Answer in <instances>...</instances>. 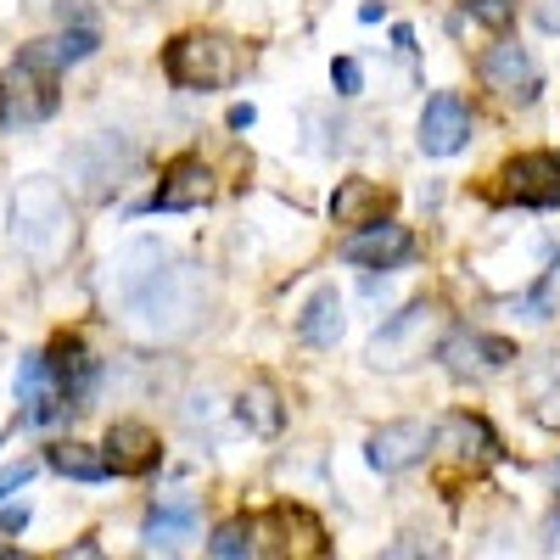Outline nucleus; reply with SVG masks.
<instances>
[{"instance_id":"nucleus-1","label":"nucleus","mask_w":560,"mask_h":560,"mask_svg":"<svg viewBox=\"0 0 560 560\" xmlns=\"http://www.w3.org/2000/svg\"><path fill=\"white\" fill-rule=\"evenodd\" d=\"M118 303L140 331L179 337V331H191V319L202 308V275L158 242H135L118 258Z\"/></svg>"},{"instance_id":"nucleus-2","label":"nucleus","mask_w":560,"mask_h":560,"mask_svg":"<svg viewBox=\"0 0 560 560\" xmlns=\"http://www.w3.org/2000/svg\"><path fill=\"white\" fill-rule=\"evenodd\" d=\"M12 242L34 264H57L73 247V208L57 179H23L12 191Z\"/></svg>"},{"instance_id":"nucleus-3","label":"nucleus","mask_w":560,"mask_h":560,"mask_svg":"<svg viewBox=\"0 0 560 560\" xmlns=\"http://www.w3.org/2000/svg\"><path fill=\"white\" fill-rule=\"evenodd\" d=\"M242 62H247L242 45L224 34H179L163 57V68L179 90H224L242 79Z\"/></svg>"},{"instance_id":"nucleus-4","label":"nucleus","mask_w":560,"mask_h":560,"mask_svg":"<svg viewBox=\"0 0 560 560\" xmlns=\"http://www.w3.org/2000/svg\"><path fill=\"white\" fill-rule=\"evenodd\" d=\"M493 197L516 202V208H560V158L555 152L510 158L499 168V179H493Z\"/></svg>"},{"instance_id":"nucleus-5","label":"nucleus","mask_w":560,"mask_h":560,"mask_svg":"<svg viewBox=\"0 0 560 560\" xmlns=\"http://www.w3.org/2000/svg\"><path fill=\"white\" fill-rule=\"evenodd\" d=\"M438 331V308L432 303H409L404 314H393L382 325V337L370 342V364L376 370H404L427 353V337Z\"/></svg>"},{"instance_id":"nucleus-6","label":"nucleus","mask_w":560,"mask_h":560,"mask_svg":"<svg viewBox=\"0 0 560 560\" xmlns=\"http://www.w3.org/2000/svg\"><path fill=\"white\" fill-rule=\"evenodd\" d=\"M57 113V84L51 73H39L28 62H18L0 84V129H23V124H39Z\"/></svg>"},{"instance_id":"nucleus-7","label":"nucleus","mask_w":560,"mask_h":560,"mask_svg":"<svg viewBox=\"0 0 560 560\" xmlns=\"http://www.w3.org/2000/svg\"><path fill=\"white\" fill-rule=\"evenodd\" d=\"M420 152L427 158H454L465 140H471V107H465L454 90H438V96L427 102V113H420Z\"/></svg>"},{"instance_id":"nucleus-8","label":"nucleus","mask_w":560,"mask_h":560,"mask_svg":"<svg viewBox=\"0 0 560 560\" xmlns=\"http://www.w3.org/2000/svg\"><path fill=\"white\" fill-rule=\"evenodd\" d=\"M18 398H23V415L34 420V427H57V420L73 409L45 353H28V359L18 364Z\"/></svg>"},{"instance_id":"nucleus-9","label":"nucleus","mask_w":560,"mask_h":560,"mask_svg":"<svg viewBox=\"0 0 560 560\" xmlns=\"http://www.w3.org/2000/svg\"><path fill=\"white\" fill-rule=\"evenodd\" d=\"M443 359L454 376H471V382H488L499 376V370L516 364V348H510L504 337H488V331H454L443 342Z\"/></svg>"},{"instance_id":"nucleus-10","label":"nucleus","mask_w":560,"mask_h":560,"mask_svg":"<svg viewBox=\"0 0 560 560\" xmlns=\"http://www.w3.org/2000/svg\"><path fill=\"white\" fill-rule=\"evenodd\" d=\"M342 258L359 264V269H398V264L415 258V236H409V224H382L376 219V224H359V236H348Z\"/></svg>"},{"instance_id":"nucleus-11","label":"nucleus","mask_w":560,"mask_h":560,"mask_svg":"<svg viewBox=\"0 0 560 560\" xmlns=\"http://www.w3.org/2000/svg\"><path fill=\"white\" fill-rule=\"evenodd\" d=\"M482 84L499 90L504 102H522L527 107L538 96V68H533V57L522 51V45L504 39V45H493V51L482 57Z\"/></svg>"},{"instance_id":"nucleus-12","label":"nucleus","mask_w":560,"mask_h":560,"mask_svg":"<svg viewBox=\"0 0 560 560\" xmlns=\"http://www.w3.org/2000/svg\"><path fill=\"white\" fill-rule=\"evenodd\" d=\"M102 454L113 465V477H140V471H152V465H158L163 443H158V432L147 427V420H113Z\"/></svg>"},{"instance_id":"nucleus-13","label":"nucleus","mask_w":560,"mask_h":560,"mask_svg":"<svg viewBox=\"0 0 560 560\" xmlns=\"http://www.w3.org/2000/svg\"><path fill=\"white\" fill-rule=\"evenodd\" d=\"M202 202H213V174H208V163H202V158L168 163L163 185L152 191V208H158V213H185V208H202Z\"/></svg>"},{"instance_id":"nucleus-14","label":"nucleus","mask_w":560,"mask_h":560,"mask_svg":"<svg viewBox=\"0 0 560 560\" xmlns=\"http://www.w3.org/2000/svg\"><path fill=\"white\" fill-rule=\"evenodd\" d=\"M427 448H432V432L420 427V420H393V427H382L376 438H370V465L398 477L415 459H427Z\"/></svg>"},{"instance_id":"nucleus-15","label":"nucleus","mask_w":560,"mask_h":560,"mask_svg":"<svg viewBox=\"0 0 560 560\" xmlns=\"http://www.w3.org/2000/svg\"><path fill=\"white\" fill-rule=\"evenodd\" d=\"M84 57H96V28H68V34H51V39H39L28 45V51L18 62L39 68V73H57V68H73Z\"/></svg>"},{"instance_id":"nucleus-16","label":"nucleus","mask_w":560,"mask_h":560,"mask_svg":"<svg viewBox=\"0 0 560 560\" xmlns=\"http://www.w3.org/2000/svg\"><path fill=\"white\" fill-rule=\"evenodd\" d=\"M298 337H303L308 348H337V342H342V298H337V287H319V292L303 303Z\"/></svg>"},{"instance_id":"nucleus-17","label":"nucleus","mask_w":560,"mask_h":560,"mask_svg":"<svg viewBox=\"0 0 560 560\" xmlns=\"http://www.w3.org/2000/svg\"><path fill=\"white\" fill-rule=\"evenodd\" d=\"M382 213H387V191H382L376 179L353 174V179L337 185V197H331V219L337 224H376Z\"/></svg>"},{"instance_id":"nucleus-18","label":"nucleus","mask_w":560,"mask_h":560,"mask_svg":"<svg viewBox=\"0 0 560 560\" xmlns=\"http://www.w3.org/2000/svg\"><path fill=\"white\" fill-rule=\"evenodd\" d=\"M197 533V510L191 504H158L152 516H147V533H140V549L147 555H168V549H179L185 538Z\"/></svg>"},{"instance_id":"nucleus-19","label":"nucleus","mask_w":560,"mask_h":560,"mask_svg":"<svg viewBox=\"0 0 560 560\" xmlns=\"http://www.w3.org/2000/svg\"><path fill=\"white\" fill-rule=\"evenodd\" d=\"M438 443L454 454V459H493V432H488V420H477V415H448L443 420V432H438Z\"/></svg>"},{"instance_id":"nucleus-20","label":"nucleus","mask_w":560,"mask_h":560,"mask_svg":"<svg viewBox=\"0 0 560 560\" xmlns=\"http://www.w3.org/2000/svg\"><path fill=\"white\" fill-rule=\"evenodd\" d=\"M51 471H62V477H73V482H102V477H113V465H107L102 448L62 443V448H51Z\"/></svg>"},{"instance_id":"nucleus-21","label":"nucleus","mask_w":560,"mask_h":560,"mask_svg":"<svg viewBox=\"0 0 560 560\" xmlns=\"http://www.w3.org/2000/svg\"><path fill=\"white\" fill-rule=\"evenodd\" d=\"M236 415L247 420V427L258 432V438H275L280 432V420H287V409H280V398H275V387H247L242 393V404H236Z\"/></svg>"},{"instance_id":"nucleus-22","label":"nucleus","mask_w":560,"mask_h":560,"mask_svg":"<svg viewBox=\"0 0 560 560\" xmlns=\"http://www.w3.org/2000/svg\"><path fill=\"white\" fill-rule=\"evenodd\" d=\"M208 555H213V560H242V555H258V522H224V527L208 538Z\"/></svg>"},{"instance_id":"nucleus-23","label":"nucleus","mask_w":560,"mask_h":560,"mask_svg":"<svg viewBox=\"0 0 560 560\" xmlns=\"http://www.w3.org/2000/svg\"><path fill=\"white\" fill-rule=\"evenodd\" d=\"M465 18L482 28H510L516 23V0H465Z\"/></svg>"},{"instance_id":"nucleus-24","label":"nucleus","mask_w":560,"mask_h":560,"mask_svg":"<svg viewBox=\"0 0 560 560\" xmlns=\"http://www.w3.org/2000/svg\"><path fill=\"white\" fill-rule=\"evenodd\" d=\"M331 84H337V96H359V84H364L359 62H353V57H337V62H331Z\"/></svg>"},{"instance_id":"nucleus-25","label":"nucleus","mask_w":560,"mask_h":560,"mask_svg":"<svg viewBox=\"0 0 560 560\" xmlns=\"http://www.w3.org/2000/svg\"><path fill=\"white\" fill-rule=\"evenodd\" d=\"M28 477H34V465H28V459H23V465H7V471H0V499L18 493V488H28Z\"/></svg>"},{"instance_id":"nucleus-26","label":"nucleus","mask_w":560,"mask_h":560,"mask_svg":"<svg viewBox=\"0 0 560 560\" xmlns=\"http://www.w3.org/2000/svg\"><path fill=\"white\" fill-rule=\"evenodd\" d=\"M533 23H538L544 34H560V0H538V7H533Z\"/></svg>"},{"instance_id":"nucleus-27","label":"nucleus","mask_w":560,"mask_h":560,"mask_svg":"<svg viewBox=\"0 0 560 560\" xmlns=\"http://www.w3.org/2000/svg\"><path fill=\"white\" fill-rule=\"evenodd\" d=\"M28 527V504H12V510H0V533H23Z\"/></svg>"},{"instance_id":"nucleus-28","label":"nucleus","mask_w":560,"mask_h":560,"mask_svg":"<svg viewBox=\"0 0 560 560\" xmlns=\"http://www.w3.org/2000/svg\"><path fill=\"white\" fill-rule=\"evenodd\" d=\"M555 533H560V510H555Z\"/></svg>"}]
</instances>
